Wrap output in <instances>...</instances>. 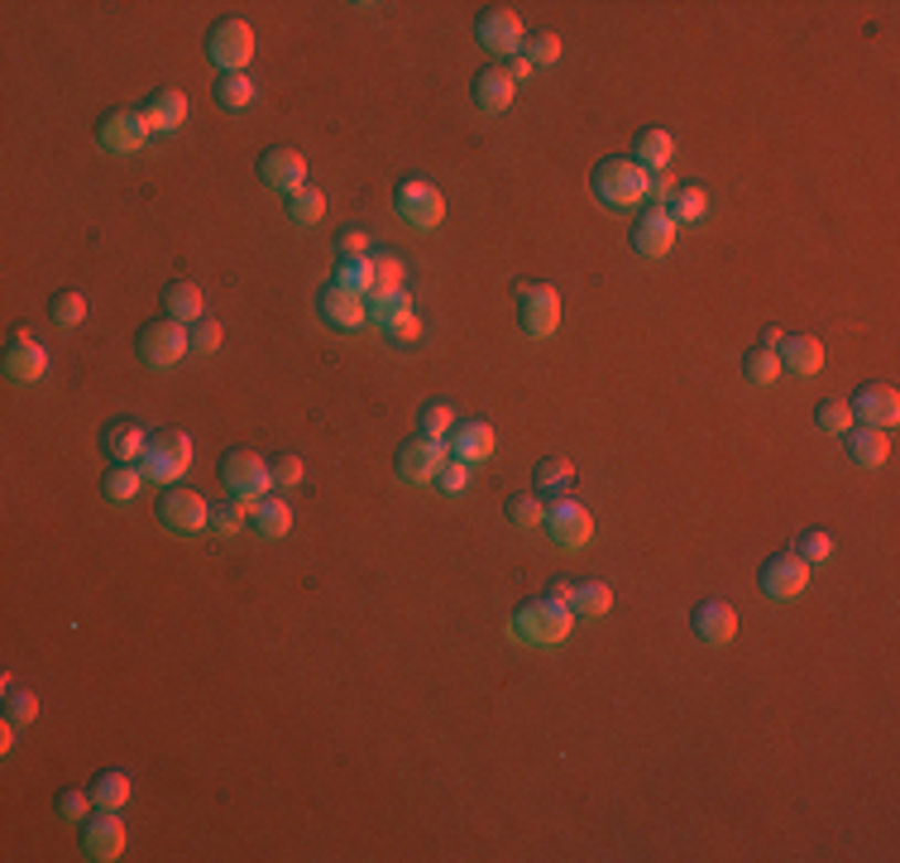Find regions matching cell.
I'll list each match as a JSON object with an SVG mask.
<instances>
[{
    "label": "cell",
    "mask_w": 900,
    "mask_h": 863,
    "mask_svg": "<svg viewBox=\"0 0 900 863\" xmlns=\"http://www.w3.org/2000/svg\"><path fill=\"white\" fill-rule=\"evenodd\" d=\"M139 485H144L139 466H111L106 475H101V495H106L111 503H129L139 495Z\"/></svg>",
    "instance_id": "cell-36"
},
{
    "label": "cell",
    "mask_w": 900,
    "mask_h": 863,
    "mask_svg": "<svg viewBox=\"0 0 900 863\" xmlns=\"http://www.w3.org/2000/svg\"><path fill=\"white\" fill-rule=\"evenodd\" d=\"M82 854L92 863H115L125 854V820L115 811H92L82 820Z\"/></svg>",
    "instance_id": "cell-17"
},
{
    "label": "cell",
    "mask_w": 900,
    "mask_h": 863,
    "mask_svg": "<svg viewBox=\"0 0 900 863\" xmlns=\"http://www.w3.org/2000/svg\"><path fill=\"white\" fill-rule=\"evenodd\" d=\"M254 29L244 20H216L207 29V58L216 63V72H244L254 58Z\"/></svg>",
    "instance_id": "cell-10"
},
{
    "label": "cell",
    "mask_w": 900,
    "mask_h": 863,
    "mask_svg": "<svg viewBox=\"0 0 900 863\" xmlns=\"http://www.w3.org/2000/svg\"><path fill=\"white\" fill-rule=\"evenodd\" d=\"M575 628V610L551 595H536L527 604H517L513 618H507V633H513V643H527V647H556L571 638Z\"/></svg>",
    "instance_id": "cell-1"
},
{
    "label": "cell",
    "mask_w": 900,
    "mask_h": 863,
    "mask_svg": "<svg viewBox=\"0 0 900 863\" xmlns=\"http://www.w3.org/2000/svg\"><path fill=\"white\" fill-rule=\"evenodd\" d=\"M6 715H10L20 729H29V725L39 719V696H34L29 686H24V690H10V696H6Z\"/></svg>",
    "instance_id": "cell-49"
},
{
    "label": "cell",
    "mask_w": 900,
    "mask_h": 863,
    "mask_svg": "<svg viewBox=\"0 0 900 863\" xmlns=\"http://www.w3.org/2000/svg\"><path fill=\"white\" fill-rule=\"evenodd\" d=\"M450 456L464 460V466H479V460L493 456V446H499V437H493L489 423H479V417H470V423H456V432L446 437Z\"/></svg>",
    "instance_id": "cell-25"
},
{
    "label": "cell",
    "mask_w": 900,
    "mask_h": 863,
    "mask_svg": "<svg viewBox=\"0 0 900 863\" xmlns=\"http://www.w3.org/2000/svg\"><path fill=\"white\" fill-rule=\"evenodd\" d=\"M250 528L259 532V538H287V528H293V509H287V499L279 495H264L250 503Z\"/></svg>",
    "instance_id": "cell-30"
},
{
    "label": "cell",
    "mask_w": 900,
    "mask_h": 863,
    "mask_svg": "<svg viewBox=\"0 0 900 863\" xmlns=\"http://www.w3.org/2000/svg\"><path fill=\"white\" fill-rule=\"evenodd\" d=\"M474 39L484 43L493 58H513V53H522V43H527V29H522L517 10L493 6V10H484V14L474 20Z\"/></svg>",
    "instance_id": "cell-15"
},
{
    "label": "cell",
    "mask_w": 900,
    "mask_h": 863,
    "mask_svg": "<svg viewBox=\"0 0 900 863\" xmlns=\"http://www.w3.org/2000/svg\"><path fill=\"white\" fill-rule=\"evenodd\" d=\"M743 374H747V384H776L781 379V355L776 351H766V345H752V351L743 355Z\"/></svg>",
    "instance_id": "cell-40"
},
{
    "label": "cell",
    "mask_w": 900,
    "mask_h": 863,
    "mask_svg": "<svg viewBox=\"0 0 900 863\" xmlns=\"http://www.w3.org/2000/svg\"><path fill=\"white\" fill-rule=\"evenodd\" d=\"M690 624H694V633H700L709 647H729V643L737 638V610H733L729 600H719V595L694 604Z\"/></svg>",
    "instance_id": "cell-22"
},
{
    "label": "cell",
    "mask_w": 900,
    "mask_h": 863,
    "mask_svg": "<svg viewBox=\"0 0 900 863\" xmlns=\"http://www.w3.org/2000/svg\"><path fill=\"white\" fill-rule=\"evenodd\" d=\"M844 451H848L852 466H862V470H881V466L891 460V432L852 423V427L844 432Z\"/></svg>",
    "instance_id": "cell-23"
},
{
    "label": "cell",
    "mask_w": 900,
    "mask_h": 863,
    "mask_svg": "<svg viewBox=\"0 0 900 863\" xmlns=\"http://www.w3.org/2000/svg\"><path fill=\"white\" fill-rule=\"evenodd\" d=\"M507 523L513 528H542L546 523V503L527 495V489H517V495H507Z\"/></svg>",
    "instance_id": "cell-42"
},
{
    "label": "cell",
    "mask_w": 900,
    "mask_h": 863,
    "mask_svg": "<svg viewBox=\"0 0 900 863\" xmlns=\"http://www.w3.org/2000/svg\"><path fill=\"white\" fill-rule=\"evenodd\" d=\"M762 590L766 600H800L809 590V561L800 552H776L762 561Z\"/></svg>",
    "instance_id": "cell-13"
},
{
    "label": "cell",
    "mask_w": 900,
    "mask_h": 863,
    "mask_svg": "<svg viewBox=\"0 0 900 863\" xmlns=\"http://www.w3.org/2000/svg\"><path fill=\"white\" fill-rule=\"evenodd\" d=\"M470 96H474V106L484 111V115H499L513 106V96H517V82L507 77V67L499 63H489V67H479L474 72V82H470Z\"/></svg>",
    "instance_id": "cell-24"
},
{
    "label": "cell",
    "mask_w": 900,
    "mask_h": 863,
    "mask_svg": "<svg viewBox=\"0 0 900 863\" xmlns=\"http://www.w3.org/2000/svg\"><path fill=\"white\" fill-rule=\"evenodd\" d=\"M848 408H852V417H858L862 427L891 432V427L900 423V394H896L891 384H881V379H877V384H862L858 394H852Z\"/></svg>",
    "instance_id": "cell-21"
},
{
    "label": "cell",
    "mask_w": 900,
    "mask_h": 863,
    "mask_svg": "<svg viewBox=\"0 0 900 863\" xmlns=\"http://www.w3.org/2000/svg\"><path fill=\"white\" fill-rule=\"evenodd\" d=\"M158 523L168 532H178V538H192V532L211 528V503L192 485H168L164 499H158Z\"/></svg>",
    "instance_id": "cell-8"
},
{
    "label": "cell",
    "mask_w": 900,
    "mask_h": 863,
    "mask_svg": "<svg viewBox=\"0 0 900 863\" xmlns=\"http://www.w3.org/2000/svg\"><path fill=\"white\" fill-rule=\"evenodd\" d=\"M394 211H398V221H408L412 230H437L446 221V193L427 178H402L394 187Z\"/></svg>",
    "instance_id": "cell-5"
},
{
    "label": "cell",
    "mask_w": 900,
    "mask_h": 863,
    "mask_svg": "<svg viewBox=\"0 0 900 863\" xmlns=\"http://www.w3.org/2000/svg\"><path fill=\"white\" fill-rule=\"evenodd\" d=\"M676 236H680L676 216L666 207H657V201H647L642 216H637V226H632V250L647 254V259H661L676 245Z\"/></svg>",
    "instance_id": "cell-19"
},
{
    "label": "cell",
    "mask_w": 900,
    "mask_h": 863,
    "mask_svg": "<svg viewBox=\"0 0 900 863\" xmlns=\"http://www.w3.org/2000/svg\"><path fill=\"white\" fill-rule=\"evenodd\" d=\"M676 197V178L671 173H651V187H647V201H657V207H666V201Z\"/></svg>",
    "instance_id": "cell-55"
},
{
    "label": "cell",
    "mask_w": 900,
    "mask_h": 863,
    "mask_svg": "<svg viewBox=\"0 0 900 863\" xmlns=\"http://www.w3.org/2000/svg\"><path fill=\"white\" fill-rule=\"evenodd\" d=\"M589 187L594 197L604 201L608 211H637L647 207V187H651V173L642 164H632V158H599L589 173Z\"/></svg>",
    "instance_id": "cell-2"
},
{
    "label": "cell",
    "mask_w": 900,
    "mask_h": 863,
    "mask_svg": "<svg viewBox=\"0 0 900 863\" xmlns=\"http://www.w3.org/2000/svg\"><path fill=\"white\" fill-rule=\"evenodd\" d=\"M259 178H264L273 193L293 197V193H302V187H307V154L279 144V149H269L264 158H259Z\"/></svg>",
    "instance_id": "cell-20"
},
{
    "label": "cell",
    "mask_w": 900,
    "mask_h": 863,
    "mask_svg": "<svg viewBox=\"0 0 900 863\" xmlns=\"http://www.w3.org/2000/svg\"><path fill=\"white\" fill-rule=\"evenodd\" d=\"M135 351L149 370H172L182 365V355H192V341H187V326L172 322V316H158L135 336Z\"/></svg>",
    "instance_id": "cell-6"
},
{
    "label": "cell",
    "mask_w": 900,
    "mask_h": 863,
    "mask_svg": "<svg viewBox=\"0 0 900 863\" xmlns=\"http://www.w3.org/2000/svg\"><path fill=\"white\" fill-rule=\"evenodd\" d=\"M322 216H326V193H322V187H302V193L287 197V221L316 226Z\"/></svg>",
    "instance_id": "cell-39"
},
{
    "label": "cell",
    "mask_w": 900,
    "mask_h": 863,
    "mask_svg": "<svg viewBox=\"0 0 900 863\" xmlns=\"http://www.w3.org/2000/svg\"><path fill=\"white\" fill-rule=\"evenodd\" d=\"M53 811L57 815H63V820H86V815H92L96 811V801H92V787H63V791H57V797H53Z\"/></svg>",
    "instance_id": "cell-45"
},
{
    "label": "cell",
    "mask_w": 900,
    "mask_h": 863,
    "mask_svg": "<svg viewBox=\"0 0 900 863\" xmlns=\"http://www.w3.org/2000/svg\"><path fill=\"white\" fill-rule=\"evenodd\" d=\"M101 446H106L111 466H139L144 446H149V432H144L139 423H129V417H121V423H111V427H106Z\"/></svg>",
    "instance_id": "cell-26"
},
{
    "label": "cell",
    "mask_w": 900,
    "mask_h": 863,
    "mask_svg": "<svg viewBox=\"0 0 900 863\" xmlns=\"http://www.w3.org/2000/svg\"><path fill=\"white\" fill-rule=\"evenodd\" d=\"M336 245H341V259H345V254H374V250H369V230H365V226H345Z\"/></svg>",
    "instance_id": "cell-54"
},
{
    "label": "cell",
    "mask_w": 900,
    "mask_h": 863,
    "mask_svg": "<svg viewBox=\"0 0 900 863\" xmlns=\"http://www.w3.org/2000/svg\"><path fill=\"white\" fill-rule=\"evenodd\" d=\"M43 374H49V345H43L29 326H20L6 345V379L10 384H39Z\"/></svg>",
    "instance_id": "cell-16"
},
{
    "label": "cell",
    "mask_w": 900,
    "mask_h": 863,
    "mask_svg": "<svg viewBox=\"0 0 900 863\" xmlns=\"http://www.w3.org/2000/svg\"><path fill=\"white\" fill-rule=\"evenodd\" d=\"M250 523V499H226L211 509V532L216 538H236V532Z\"/></svg>",
    "instance_id": "cell-41"
},
{
    "label": "cell",
    "mask_w": 900,
    "mask_h": 863,
    "mask_svg": "<svg viewBox=\"0 0 900 863\" xmlns=\"http://www.w3.org/2000/svg\"><path fill=\"white\" fill-rule=\"evenodd\" d=\"M221 475H226V489L236 499H264L273 489V460L250 451V446H236V451H226L221 460Z\"/></svg>",
    "instance_id": "cell-7"
},
{
    "label": "cell",
    "mask_w": 900,
    "mask_h": 863,
    "mask_svg": "<svg viewBox=\"0 0 900 863\" xmlns=\"http://www.w3.org/2000/svg\"><path fill=\"white\" fill-rule=\"evenodd\" d=\"M316 316L336 331H359L369 322V298L350 293V288H341V283H326L322 298H316Z\"/></svg>",
    "instance_id": "cell-18"
},
{
    "label": "cell",
    "mask_w": 900,
    "mask_h": 863,
    "mask_svg": "<svg viewBox=\"0 0 900 863\" xmlns=\"http://www.w3.org/2000/svg\"><path fill=\"white\" fill-rule=\"evenodd\" d=\"M14 734H20V725H14V719L6 715V725H0V753H10V748L20 744V739H14Z\"/></svg>",
    "instance_id": "cell-57"
},
{
    "label": "cell",
    "mask_w": 900,
    "mask_h": 863,
    "mask_svg": "<svg viewBox=\"0 0 900 863\" xmlns=\"http://www.w3.org/2000/svg\"><path fill=\"white\" fill-rule=\"evenodd\" d=\"M781 370H791V374H800V379H809V374H819L824 370V341L819 336H786L781 341Z\"/></svg>",
    "instance_id": "cell-28"
},
{
    "label": "cell",
    "mask_w": 900,
    "mask_h": 863,
    "mask_svg": "<svg viewBox=\"0 0 900 863\" xmlns=\"http://www.w3.org/2000/svg\"><path fill=\"white\" fill-rule=\"evenodd\" d=\"M571 610L585 614V618H604L608 610H614V585H608V581H575Z\"/></svg>",
    "instance_id": "cell-35"
},
{
    "label": "cell",
    "mask_w": 900,
    "mask_h": 863,
    "mask_svg": "<svg viewBox=\"0 0 900 863\" xmlns=\"http://www.w3.org/2000/svg\"><path fill=\"white\" fill-rule=\"evenodd\" d=\"M781 341H786V331H781V326H766V331H762V345H766V351H781Z\"/></svg>",
    "instance_id": "cell-59"
},
{
    "label": "cell",
    "mask_w": 900,
    "mask_h": 863,
    "mask_svg": "<svg viewBox=\"0 0 900 863\" xmlns=\"http://www.w3.org/2000/svg\"><path fill=\"white\" fill-rule=\"evenodd\" d=\"M129 772L121 768H106V772H96V782H92V801H96V811H121V805H129Z\"/></svg>",
    "instance_id": "cell-33"
},
{
    "label": "cell",
    "mask_w": 900,
    "mask_h": 863,
    "mask_svg": "<svg viewBox=\"0 0 900 863\" xmlns=\"http://www.w3.org/2000/svg\"><path fill=\"white\" fill-rule=\"evenodd\" d=\"M532 63H527V53H513V58H507V77H513V82H527L532 77Z\"/></svg>",
    "instance_id": "cell-56"
},
{
    "label": "cell",
    "mask_w": 900,
    "mask_h": 863,
    "mask_svg": "<svg viewBox=\"0 0 900 863\" xmlns=\"http://www.w3.org/2000/svg\"><path fill=\"white\" fill-rule=\"evenodd\" d=\"M211 96H216V106H226V111H250L259 86H254L250 72H216Z\"/></svg>",
    "instance_id": "cell-31"
},
{
    "label": "cell",
    "mask_w": 900,
    "mask_h": 863,
    "mask_svg": "<svg viewBox=\"0 0 900 863\" xmlns=\"http://www.w3.org/2000/svg\"><path fill=\"white\" fill-rule=\"evenodd\" d=\"M795 552H800V557L809 561V566H815V561H829V557H834V538H829L824 528H809V532H800Z\"/></svg>",
    "instance_id": "cell-50"
},
{
    "label": "cell",
    "mask_w": 900,
    "mask_h": 863,
    "mask_svg": "<svg viewBox=\"0 0 900 863\" xmlns=\"http://www.w3.org/2000/svg\"><path fill=\"white\" fill-rule=\"evenodd\" d=\"M815 423H819L824 432H834V437H844V432L858 423V417H852V408H848L844 398H824L819 408H815Z\"/></svg>",
    "instance_id": "cell-47"
},
{
    "label": "cell",
    "mask_w": 900,
    "mask_h": 863,
    "mask_svg": "<svg viewBox=\"0 0 900 863\" xmlns=\"http://www.w3.org/2000/svg\"><path fill=\"white\" fill-rule=\"evenodd\" d=\"M149 121H144V111H111L96 121V144L106 154H139L144 144H149Z\"/></svg>",
    "instance_id": "cell-14"
},
{
    "label": "cell",
    "mask_w": 900,
    "mask_h": 863,
    "mask_svg": "<svg viewBox=\"0 0 900 863\" xmlns=\"http://www.w3.org/2000/svg\"><path fill=\"white\" fill-rule=\"evenodd\" d=\"M546 538L556 542V547H565V552H579L589 538H594V513L585 509L579 499H571V495H556L546 503Z\"/></svg>",
    "instance_id": "cell-11"
},
{
    "label": "cell",
    "mask_w": 900,
    "mask_h": 863,
    "mask_svg": "<svg viewBox=\"0 0 900 863\" xmlns=\"http://www.w3.org/2000/svg\"><path fill=\"white\" fill-rule=\"evenodd\" d=\"M437 489H441V495H464V489H470V466L450 456L446 466H441V475H437Z\"/></svg>",
    "instance_id": "cell-52"
},
{
    "label": "cell",
    "mask_w": 900,
    "mask_h": 863,
    "mask_svg": "<svg viewBox=\"0 0 900 863\" xmlns=\"http://www.w3.org/2000/svg\"><path fill=\"white\" fill-rule=\"evenodd\" d=\"M144 121H149L154 135H172V129L187 125V96L172 92V86H158V92L144 101Z\"/></svg>",
    "instance_id": "cell-27"
},
{
    "label": "cell",
    "mask_w": 900,
    "mask_h": 863,
    "mask_svg": "<svg viewBox=\"0 0 900 863\" xmlns=\"http://www.w3.org/2000/svg\"><path fill=\"white\" fill-rule=\"evenodd\" d=\"M369 316L384 326V336L394 345H417L422 341V316H417L408 288H374L369 293Z\"/></svg>",
    "instance_id": "cell-4"
},
{
    "label": "cell",
    "mask_w": 900,
    "mask_h": 863,
    "mask_svg": "<svg viewBox=\"0 0 900 863\" xmlns=\"http://www.w3.org/2000/svg\"><path fill=\"white\" fill-rule=\"evenodd\" d=\"M671 158H676V139H671V129H642L632 144V164H642L647 173H666L671 168Z\"/></svg>",
    "instance_id": "cell-29"
},
{
    "label": "cell",
    "mask_w": 900,
    "mask_h": 863,
    "mask_svg": "<svg viewBox=\"0 0 900 863\" xmlns=\"http://www.w3.org/2000/svg\"><path fill=\"white\" fill-rule=\"evenodd\" d=\"M666 211L676 216V226H694L709 216V193L700 183H686V187H676V197L666 201Z\"/></svg>",
    "instance_id": "cell-34"
},
{
    "label": "cell",
    "mask_w": 900,
    "mask_h": 863,
    "mask_svg": "<svg viewBox=\"0 0 900 863\" xmlns=\"http://www.w3.org/2000/svg\"><path fill=\"white\" fill-rule=\"evenodd\" d=\"M522 53H527L532 67H556L561 63V39L551 34V29H536V34H527V43H522Z\"/></svg>",
    "instance_id": "cell-44"
},
{
    "label": "cell",
    "mask_w": 900,
    "mask_h": 863,
    "mask_svg": "<svg viewBox=\"0 0 900 863\" xmlns=\"http://www.w3.org/2000/svg\"><path fill=\"white\" fill-rule=\"evenodd\" d=\"M546 595H551V600H561V604H571V600H575V581H551Z\"/></svg>",
    "instance_id": "cell-58"
},
{
    "label": "cell",
    "mask_w": 900,
    "mask_h": 863,
    "mask_svg": "<svg viewBox=\"0 0 900 863\" xmlns=\"http://www.w3.org/2000/svg\"><path fill=\"white\" fill-rule=\"evenodd\" d=\"M164 312L172 316V322H182V326L201 322V288L187 283V279H172L164 288Z\"/></svg>",
    "instance_id": "cell-32"
},
{
    "label": "cell",
    "mask_w": 900,
    "mask_h": 863,
    "mask_svg": "<svg viewBox=\"0 0 900 863\" xmlns=\"http://www.w3.org/2000/svg\"><path fill=\"white\" fill-rule=\"evenodd\" d=\"M49 316L63 331H72V326H82L86 322V298L77 293V288H63V293H53V302H49Z\"/></svg>",
    "instance_id": "cell-43"
},
{
    "label": "cell",
    "mask_w": 900,
    "mask_h": 863,
    "mask_svg": "<svg viewBox=\"0 0 900 863\" xmlns=\"http://www.w3.org/2000/svg\"><path fill=\"white\" fill-rule=\"evenodd\" d=\"M517 326L527 336H551L561 326V293L551 283H517Z\"/></svg>",
    "instance_id": "cell-12"
},
{
    "label": "cell",
    "mask_w": 900,
    "mask_h": 863,
    "mask_svg": "<svg viewBox=\"0 0 900 863\" xmlns=\"http://www.w3.org/2000/svg\"><path fill=\"white\" fill-rule=\"evenodd\" d=\"M192 456H197V446H192L187 432L158 427V432H149V446H144V456H139V470H144V480L178 485L182 475L192 470Z\"/></svg>",
    "instance_id": "cell-3"
},
{
    "label": "cell",
    "mask_w": 900,
    "mask_h": 863,
    "mask_svg": "<svg viewBox=\"0 0 900 863\" xmlns=\"http://www.w3.org/2000/svg\"><path fill=\"white\" fill-rule=\"evenodd\" d=\"M369 264H374V288H402V279H408V264L394 250H374Z\"/></svg>",
    "instance_id": "cell-46"
},
{
    "label": "cell",
    "mask_w": 900,
    "mask_h": 863,
    "mask_svg": "<svg viewBox=\"0 0 900 863\" xmlns=\"http://www.w3.org/2000/svg\"><path fill=\"white\" fill-rule=\"evenodd\" d=\"M336 283L341 288H350V293H374V264H369V254H345L341 264H336Z\"/></svg>",
    "instance_id": "cell-38"
},
{
    "label": "cell",
    "mask_w": 900,
    "mask_h": 863,
    "mask_svg": "<svg viewBox=\"0 0 900 863\" xmlns=\"http://www.w3.org/2000/svg\"><path fill=\"white\" fill-rule=\"evenodd\" d=\"M302 480H307L302 456H279V460H273V489H297Z\"/></svg>",
    "instance_id": "cell-51"
},
{
    "label": "cell",
    "mask_w": 900,
    "mask_h": 863,
    "mask_svg": "<svg viewBox=\"0 0 900 863\" xmlns=\"http://www.w3.org/2000/svg\"><path fill=\"white\" fill-rule=\"evenodd\" d=\"M456 423L460 417L446 408V403H427L422 408V437H437V441H446L450 432H456Z\"/></svg>",
    "instance_id": "cell-48"
},
{
    "label": "cell",
    "mask_w": 900,
    "mask_h": 863,
    "mask_svg": "<svg viewBox=\"0 0 900 863\" xmlns=\"http://www.w3.org/2000/svg\"><path fill=\"white\" fill-rule=\"evenodd\" d=\"M450 460V446L446 441H437V437H408L398 446V456H394V475L402 485H437V475H441V466Z\"/></svg>",
    "instance_id": "cell-9"
},
{
    "label": "cell",
    "mask_w": 900,
    "mask_h": 863,
    "mask_svg": "<svg viewBox=\"0 0 900 863\" xmlns=\"http://www.w3.org/2000/svg\"><path fill=\"white\" fill-rule=\"evenodd\" d=\"M187 341H192V355H211L216 345H221V326H216V322H207V316H201V322H192V326H187Z\"/></svg>",
    "instance_id": "cell-53"
},
{
    "label": "cell",
    "mask_w": 900,
    "mask_h": 863,
    "mask_svg": "<svg viewBox=\"0 0 900 863\" xmlns=\"http://www.w3.org/2000/svg\"><path fill=\"white\" fill-rule=\"evenodd\" d=\"M571 485H575V466L565 456H542L536 460V489H546V495H565Z\"/></svg>",
    "instance_id": "cell-37"
}]
</instances>
